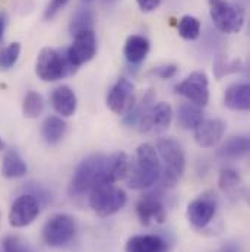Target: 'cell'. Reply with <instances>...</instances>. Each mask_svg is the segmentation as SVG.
I'll use <instances>...</instances> for the list:
<instances>
[{
	"mask_svg": "<svg viewBox=\"0 0 250 252\" xmlns=\"http://www.w3.org/2000/svg\"><path fill=\"white\" fill-rule=\"evenodd\" d=\"M161 1L163 0H136L139 9L142 12H146V13L148 12H154L155 9H158L160 4H161Z\"/></svg>",
	"mask_w": 250,
	"mask_h": 252,
	"instance_id": "35",
	"label": "cell"
},
{
	"mask_svg": "<svg viewBox=\"0 0 250 252\" xmlns=\"http://www.w3.org/2000/svg\"><path fill=\"white\" fill-rule=\"evenodd\" d=\"M52 106L57 115L62 118H70L76 113L78 109V98L75 91L67 87V85H60L53 90L52 93Z\"/></svg>",
	"mask_w": 250,
	"mask_h": 252,
	"instance_id": "17",
	"label": "cell"
},
{
	"mask_svg": "<svg viewBox=\"0 0 250 252\" xmlns=\"http://www.w3.org/2000/svg\"><path fill=\"white\" fill-rule=\"evenodd\" d=\"M104 3H116L117 0H103Z\"/></svg>",
	"mask_w": 250,
	"mask_h": 252,
	"instance_id": "38",
	"label": "cell"
},
{
	"mask_svg": "<svg viewBox=\"0 0 250 252\" xmlns=\"http://www.w3.org/2000/svg\"><path fill=\"white\" fill-rule=\"evenodd\" d=\"M3 34H4V19L0 16V41L3 40Z\"/></svg>",
	"mask_w": 250,
	"mask_h": 252,
	"instance_id": "36",
	"label": "cell"
},
{
	"mask_svg": "<svg viewBox=\"0 0 250 252\" xmlns=\"http://www.w3.org/2000/svg\"><path fill=\"white\" fill-rule=\"evenodd\" d=\"M97 55V37L94 31L73 37V43L66 49V58L76 69L92 61Z\"/></svg>",
	"mask_w": 250,
	"mask_h": 252,
	"instance_id": "13",
	"label": "cell"
},
{
	"mask_svg": "<svg viewBox=\"0 0 250 252\" xmlns=\"http://www.w3.org/2000/svg\"><path fill=\"white\" fill-rule=\"evenodd\" d=\"M225 133V122L221 119H205L194 129V141L202 148H211L221 141Z\"/></svg>",
	"mask_w": 250,
	"mask_h": 252,
	"instance_id": "15",
	"label": "cell"
},
{
	"mask_svg": "<svg viewBox=\"0 0 250 252\" xmlns=\"http://www.w3.org/2000/svg\"><path fill=\"white\" fill-rule=\"evenodd\" d=\"M217 196L214 192H205L188 205L189 223L196 229L206 227L217 213Z\"/></svg>",
	"mask_w": 250,
	"mask_h": 252,
	"instance_id": "12",
	"label": "cell"
},
{
	"mask_svg": "<svg viewBox=\"0 0 250 252\" xmlns=\"http://www.w3.org/2000/svg\"><path fill=\"white\" fill-rule=\"evenodd\" d=\"M177 72H179V66L174 63H164L151 69V75L160 79H171L177 75Z\"/></svg>",
	"mask_w": 250,
	"mask_h": 252,
	"instance_id": "33",
	"label": "cell"
},
{
	"mask_svg": "<svg viewBox=\"0 0 250 252\" xmlns=\"http://www.w3.org/2000/svg\"><path fill=\"white\" fill-rule=\"evenodd\" d=\"M126 202V192L116 185H98L89 192V205L101 219L117 214L125 207Z\"/></svg>",
	"mask_w": 250,
	"mask_h": 252,
	"instance_id": "6",
	"label": "cell"
},
{
	"mask_svg": "<svg viewBox=\"0 0 250 252\" xmlns=\"http://www.w3.org/2000/svg\"><path fill=\"white\" fill-rule=\"evenodd\" d=\"M78 69L66 58V50L60 52L52 47H44L37 56L35 73L44 82H56L73 75Z\"/></svg>",
	"mask_w": 250,
	"mask_h": 252,
	"instance_id": "4",
	"label": "cell"
},
{
	"mask_svg": "<svg viewBox=\"0 0 250 252\" xmlns=\"http://www.w3.org/2000/svg\"><path fill=\"white\" fill-rule=\"evenodd\" d=\"M250 141L246 135H236L228 138L218 150V154L225 158H242L249 153Z\"/></svg>",
	"mask_w": 250,
	"mask_h": 252,
	"instance_id": "24",
	"label": "cell"
},
{
	"mask_svg": "<svg viewBox=\"0 0 250 252\" xmlns=\"http://www.w3.org/2000/svg\"><path fill=\"white\" fill-rule=\"evenodd\" d=\"M70 0H50V3L47 4L46 10H44V19L46 21H52L57 16L59 12H62L63 9L66 7V4Z\"/></svg>",
	"mask_w": 250,
	"mask_h": 252,
	"instance_id": "34",
	"label": "cell"
},
{
	"mask_svg": "<svg viewBox=\"0 0 250 252\" xmlns=\"http://www.w3.org/2000/svg\"><path fill=\"white\" fill-rule=\"evenodd\" d=\"M21 55V44L19 43H10L9 46L0 49V69L9 70L15 66Z\"/></svg>",
	"mask_w": 250,
	"mask_h": 252,
	"instance_id": "30",
	"label": "cell"
},
{
	"mask_svg": "<svg viewBox=\"0 0 250 252\" xmlns=\"http://www.w3.org/2000/svg\"><path fill=\"white\" fill-rule=\"evenodd\" d=\"M136 103L135 85L127 78H119L107 93V107L119 115L126 116Z\"/></svg>",
	"mask_w": 250,
	"mask_h": 252,
	"instance_id": "10",
	"label": "cell"
},
{
	"mask_svg": "<svg viewBox=\"0 0 250 252\" xmlns=\"http://www.w3.org/2000/svg\"><path fill=\"white\" fill-rule=\"evenodd\" d=\"M83 1H91V0H83Z\"/></svg>",
	"mask_w": 250,
	"mask_h": 252,
	"instance_id": "39",
	"label": "cell"
},
{
	"mask_svg": "<svg viewBox=\"0 0 250 252\" xmlns=\"http://www.w3.org/2000/svg\"><path fill=\"white\" fill-rule=\"evenodd\" d=\"M28 173V166L25 160L16 150H7L1 161V175L6 179H19Z\"/></svg>",
	"mask_w": 250,
	"mask_h": 252,
	"instance_id": "22",
	"label": "cell"
},
{
	"mask_svg": "<svg viewBox=\"0 0 250 252\" xmlns=\"http://www.w3.org/2000/svg\"><path fill=\"white\" fill-rule=\"evenodd\" d=\"M130 170V158L123 151L114 153L107 157L106 160V173H104V184L114 185L127 178Z\"/></svg>",
	"mask_w": 250,
	"mask_h": 252,
	"instance_id": "16",
	"label": "cell"
},
{
	"mask_svg": "<svg viewBox=\"0 0 250 252\" xmlns=\"http://www.w3.org/2000/svg\"><path fill=\"white\" fill-rule=\"evenodd\" d=\"M3 252H31L29 245L16 235H9L1 242Z\"/></svg>",
	"mask_w": 250,
	"mask_h": 252,
	"instance_id": "32",
	"label": "cell"
},
{
	"mask_svg": "<svg viewBox=\"0 0 250 252\" xmlns=\"http://www.w3.org/2000/svg\"><path fill=\"white\" fill-rule=\"evenodd\" d=\"M176 93L185 97L189 103L205 107L209 101V81L205 72L196 70L176 85Z\"/></svg>",
	"mask_w": 250,
	"mask_h": 252,
	"instance_id": "8",
	"label": "cell"
},
{
	"mask_svg": "<svg viewBox=\"0 0 250 252\" xmlns=\"http://www.w3.org/2000/svg\"><path fill=\"white\" fill-rule=\"evenodd\" d=\"M126 252H168V244L158 235H136L127 239Z\"/></svg>",
	"mask_w": 250,
	"mask_h": 252,
	"instance_id": "19",
	"label": "cell"
},
{
	"mask_svg": "<svg viewBox=\"0 0 250 252\" xmlns=\"http://www.w3.org/2000/svg\"><path fill=\"white\" fill-rule=\"evenodd\" d=\"M67 132V124L62 116H47L41 124V138L47 145H57Z\"/></svg>",
	"mask_w": 250,
	"mask_h": 252,
	"instance_id": "21",
	"label": "cell"
},
{
	"mask_svg": "<svg viewBox=\"0 0 250 252\" xmlns=\"http://www.w3.org/2000/svg\"><path fill=\"white\" fill-rule=\"evenodd\" d=\"M242 70V62L240 61H224L222 58L217 59L214 63V72L217 79H221L224 75L234 73Z\"/></svg>",
	"mask_w": 250,
	"mask_h": 252,
	"instance_id": "31",
	"label": "cell"
},
{
	"mask_svg": "<svg viewBox=\"0 0 250 252\" xmlns=\"http://www.w3.org/2000/svg\"><path fill=\"white\" fill-rule=\"evenodd\" d=\"M155 150L161 163V176L158 182L163 188H174L186 169L185 151L182 145L173 138L158 139Z\"/></svg>",
	"mask_w": 250,
	"mask_h": 252,
	"instance_id": "2",
	"label": "cell"
},
{
	"mask_svg": "<svg viewBox=\"0 0 250 252\" xmlns=\"http://www.w3.org/2000/svg\"><path fill=\"white\" fill-rule=\"evenodd\" d=\"M136 214L143 226L163 224L167 219V210L160 198L154 195H145L136 204Z\"/></svg>",
	"mask_w": 250,
	"mask_h": 252,
	"instance_id": "14",
	"label": "cell"
},
{
	"mask_svg": "<svg viewBox=\"0 0 250 252\" xmlns=\"http://www.w3.org/2000/svg\"><path fill=\"white\" fill-rule=\"evenodd\" d=\"M161 176V163L155 147L145 142L136 148L135 158L130 161L127 185L132 189H148L155 185Z\"/></svg>",
	"mask_w": 250,
	"mask_h": 252,
	"instance_id": "1",
	"label": "cell"
},
{
	"mask_svg": "<svg viewBox=\"0 0 250 252\" xmlns=\"http://www.w3.org/2000/svg\"><path fill=\"white\" fill-rule=\"evenodd\" d=\"M40 210L41 204L32 193H22L10 205L9 224L15 229L27 227L40 216Z\"/></svg>",
	"mask_w": 250,
	"mask_h": 252,
	"instance_id": "9",
	"label": "cell"
},
{
	"mask_svg": "<svg viewBox=\"0 0 250 252\" xmlns=\"http://www.w3.org/2000/svg\"><path fill=\"white\" fill-rule=\"evenodd\" d=\"M149 49H151V44L146 37L133 34V35L127 37L123 53H125L126 61L130 64H139L146 59Z\"/></svg>",
	"mask_w": 250,
	"mask_h": 252,
	"instance_id": "20",
	"label": "cell"
},
{
	"mask_svg": "<svg viewBox=\"0 0 250 252\" xmlns=\"http://www.w3.org/2000/svg\"><path fill=\"white\" fill-rule=\"evenodd\" d=\"M3 148H4V144H3V141H1V138H0V151H3Z\"/></svg>",
	"mask_w": 250,
	"mask_h": 252,
	"instance_id": "37",
	"label": "cell"
},
{
	"mask_svg": "<svg viewBox=\"0 0 250 252\" xmlns=\"http://www.w3.org/2000/svg\"><path fill=\"white\" fill-rule=\"evenodd\" d=\"M106 160L107 156L104 154H91L86 158H83L73 170L69 185L70 195L81 196L89 193L98 185H106L104 184Z\"/></svg>",
	"mask_w": 250,
	"mask_h": 252,
	"instance_id": "3",
	"label": "cell"
},
{
	"mask_svg": "<svg viewBox=\"0 0 250 252\" xmlns=\"http://www.w3.org/2000/svg\"><path fill=\"white\" fill-rule=\"evenodd\" d=\"M224 106L233 112H248L250 107L249 84H231L224 93Z\"/></svg>",
	"mask_w": 250,
	"mask_h": 252,
	"instance_id": "18",
	"label": "cell"
},
{
	"mask_svg": "<svg viewBox=\"0 0 250 252\" xmlns=\"http://www.w3.org/2000/svg\"><path fill=\"white\" fill-rule=\"evenodd\" d=\"M173 121V109L168 103H154L139 119L138 127L143 133H160L168 129Z\"/></svg>",
	"mask_w": 250,
	"mask_h": 252,
	"instance_id": "11",
	"label": "cell"
},
{
	"mask_svg": "<svg viewBox=\"0 0 250 252\" xmlns=\"http://www.w3.org/2000/svg\"><path fill=\"white\" fill-rule=\"evenodd\" d=\"M78 224L70 214H55L43 226V241L50 248H62L76 235Z\"/></svg>",
	"mask_w": 250,
	"mask_h": 252,
	"instance_id": "7",
	"label": "cell"
},
{
	"mask_svg": "<svg viewBox=\"0 0 250 252\" xmlns=\"http://www.w3.org/2000/svg\"><path fill=\"white\" fill-rule=\"evenodd\" d=\"M214 25L225 34H237L245 25V9L228 0H208Z\"/></svg>",
	"mask_w": 250,
	"mask_h": 252,
	"instance_id": "5",
	"label": "cell"
},
{
	"mask_svg": "<svg viewBox=\"0 0 250 252\" xmlns=\"http://www.w3.org/2000/svg\"><path fill=\"white\" fill-rule=\"evenodd\" d=\"M44 112V98L37 91H28L22 103V115L27 119H37Z\"/></svg>",
	"mask_w": 250,
	"mask_h": 252,
	"instance_id": "27",
	"label": "cell"
},
{
	"mask_svg": "<svg viewBox=\"0 0 250 252\" xmlns=\"http://www.w3.org/2000/svg\"><path fill=\"white\" fill-rule=\"evenodd\" d=\"M154 103H155V94L152 93V90H149V91L143 95L142 101H140L138 106H136V103H135V106L132 107V110L123 118V122L129 126L138 125L139 119L143 116V113H145Z\"/></svg>",
	"mask_w": 250,
	"mask_h": 252,
	"instance_id": "29",
	"label": "cell"
},
{
	"mask_svg": "<svg viewBox=\"0 0 250 252\" xmlns=\"http://www.w3.org/2000/svg\"><path fill=\"white\" fill-rule=\"evenodd\" d=\"M94 24H95L94 12L88 7H81L72 16V21L69 24V32L72 34V37H76L82 32L94 31Z\"/></svg>",
	"mask_w": 250,
	"mask_h": 252,
	"instance_id": "25",
	"label": "cell"
},
{
	"mask_svg": "<svg viewBox=\"0 0 250 252\" xmlns=\"http://www.w3.org/2000/svg\"><path fill=\"white\" fill-rule=\"evenodd\" d=\"M179 35L188 41H194L200 35V21L196 16L185 15L177 22Z\"/></svg>",
	"mask_w": 250,
	"mask_h": 252,
	"instance_id": "28",
	"label": "cell"
},
{
	"mask_svg": "<svg viewBox=\"0 0 250 252\" xmlns=\"http://www.w3.org/2000/svg\"><path fill=\"white\" fill-rule=\"evenodd\" d=\"M218 185L222 192L228 193L230 196H237L240 195L242 189H243V181L240 173L236 169H222L220 173V179H218Z\"/></svg>",
	"mask_w": 250,
	"mask_h": 252,
	"instance_id": "26",
	"label": "cell"
},
{
	"mask_svg": "<svg viewBox=\"0 0 250 252\" xmlns=\"http://www.w3.org/2000/svg\"><path fill=\"white\" fill-rule=\"evenodd\" d=\"M205 121L202 107L193 103H182L177 109V124L186 130H194Z\"/></svg>",
	"mask_w": 250,
	"mask_h": 252,
	"instance_id": "23",
	"label": "cell"
}]
</instances>
